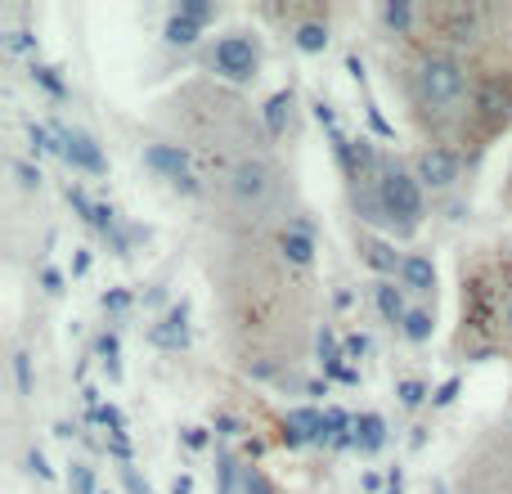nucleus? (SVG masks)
<instances>
[{
  "label": "nucleus",
  "instance_id": "obj_1",
  "mask_svg": "<svg viewBox=\"0 0 512 494\" xmlns=\"http://www.w3.org/2000/svg\"><path fill=\"white\" fill-rule=\"evenodd\" d=\"M207 283L216 292V324L225 351L248 378L301 387V360L315 351V279L279 256L270 230H221L207 252Z\"/></svg>",
  "mask_w": 512,
  "mask_h": 494
},
{
  "label": "nucleus",
  "instance_id": "obj_2",
  "mask_svg": "<svg viewBox=\"0 0 512 494\" xmlns=\"http://www.w3.org/2000/svg\"><path fill=\"white\" fill-rule=\"evenodd\" d=\"M162 117H167V126L176 131V144L194 158L198 176L207 185L225 180L243 162L274 153V140L261 122V108H252L243 99V90L225 86V81L207 77V72L171 90L162 99Z\"/></svg>",
  "mask_w": 512,
  "mask_h": 494
},
{
  "label": "nucleus",
  "instance_id": "obj_3",
  "mask_svg": "<svg viewBox=\"0 0 512 494\" xmlns=\"http://www.w3.org/2000/svg\"><path fill=\"white\" fill-rule=\"evenodd\" d=\"M391 81L400 86L405 113L423 144H459L468 149V117H472V68L463 54L414 36L387 59Z\"/></svg>",
  "mask_w": 512,
  "mask_h": 494
},
{
  "label": "nucleus",
  "instance_id": "obj_4",
  "mask_svg": "<svg viewBox=\"0 0 512 494\" xmlns=\"http://www.w3.org/2000/svg\"><path fill=\"white\" fill-rule=\"evenodd\" d=\"M450 355L459 364H512V239L459 247V324Z\"/></svg>",
  "mask_w": 512,
  "mask_h": 494
},
{
  "label": "nucleus",
  "instance_id": "obj_5",
  "mask_svg": "<svg viewBox=\"0 0 512 494\" xmlns=\"http://www.w3.org/2000/svg\"><path fill=\"white\" fill-rule=\"evenodd\" d=\"M216 212H221L225 230H279L292 221V180L283 171L279 153L252 158L234 167L225 180L212 185Z\"/></svg>",
  "mask_w": 512,
  "mask_h": 494
},
{
  "label": "nucleus",
  "instance_id": "obj_6",
  "mask_svg": "<svg viewBox=\"0 0 512 494\" xmlns=\"http://www.w3.org/2000/svg\"><path fill=\"white\" fill-rule=\"evenodd\" d=\"M454 494H512V418H499L472 441L454 468Z\"/></svg>",
  "mask_w": 512,
  "mask_h": 494
},
{
  "label": "nucleus",
  "instance_id": "obj_7",
  "mask_svg": "<svg viewBox=\"0 0 512 494\" xmlns=\"http://www.w3.org/2000/svg\"><path fill=\"white\" fill-rule=\"evenodd\" d=\"M378 198H382V230H396V239L418 234V225H423V216H427V189L418 185L409 162L382 158Z\"/></svg>",
  "mask_w": 512,
  "mask_h": 494
},
{
  "label": "nucleus",
  "instance_id": "obj_8",
  "mask_svg": "<svg viewBox=\"0 0 512 494\" xmlns=\"http://www.w3.org/2000/svg\"><path fill=\"white\" fill-rule=\"evenodd\" d=\"M203 72L225 86H252L261 77V41L252 32H225L203 50Z\"/></svg>",
  "mask_w": 512,
  "mask_h": 494
},
{
  "label": "nucleus",
  "instance_id": "obj_9",
  "mask_svg": "<svg viewBox=\"0 0 512 494\" xmlns=\"http://www.w3.org/2000/svg\"><path fill=\"white\" fill-rule=\"evenodd\" d=\"M472 158H477V153L459 149V144H418L409 167H414L418 185H423L427 194H445V189H454L463 180V171H468Z\"/></svg>",
  "mask_w": 512,
  "mask_h": 494
},
{
  "label": "nucleus",
  "instance_id": "obj_10",
  "mask_svg": "<svg viewBox=\"0 0 512 494\" xmlns=\"http://www.w3.org/2000/svg\"><path fill=\"white\" fill-rule=\"evenodd\" d=\"M45 122H50L54 140L63 144V162H68V167L86 171V176H108V158L95 144V135H86L81 126H68L63 117H45Z\"/></svg>",
  "mask_w": 512,
  "mask_h": 494
},
{
  "label": "nucleus",
  "instance_id": "obj_11",
  "mask_svg": "<svg viewBox=\"0 0 512 494\" xmlns=\"http://www.w3.org/2000/svg\"><path fill=\"white\" fill-rule=\"evenodd\" d=\"M274 247H279V256L292 265V270H315V221H306V216H292L288 225H279L274 230Z\"/></svg>",
  "mask_w": 512,
  "mask_h": 494
},
{
  "label": "nucleus",
  "instance_id": "obj_12",
  "mask_svg": "<svg viewBox=\"0 0 512 494\" xmlns=\"http://www.w3.org/2000/svg\"><path fill=\"white\" fill-rule=\"evenodd\" d=\"M355 256H360V265L373 270L378 279H400V265H405L396 243L382 239L378 230H355Z\"/></svg>",
  "mask_w": 512,
  "mask_h": 494
},
{
  "label": "nucleus",
  "instance_id": "obj_13",
  "mask_svg": "<svg viewBox=\"0 0 512 494\" xmlns=\"http://www.w3.org/2000/svg\"><path fill=\"white\" fill-rule=\"evenodd\" d=\"M378 23L387 36H396L400 45L414 41L427 23V0H382L378 5Z\"/></svg>",
  "mask_w": 512,
  "mask_h": 494
},
{
  "label": "nucleus",
  "instance_id": "obj_14",
  "mask_svg": "<svg viewBox=\"0 0 512 494\" xmlns=\"http://www.w3.org/2000/svg\"><path fill=\"white\" fill-rule=\"evenodd\" d=\"M144 167L153 171V176H162V180H185V176H194V158H189L185 149H180L176 140H153V144H144Z\"/></svg>",
  "mask_w": 512,
  "mask_h": 494
},
{
  "label": "nucleus",
  "instance_id": "obj_15",
  "mask_svg": "<svg viewBox=\"0 0 512 494\" xmlns=\"http://www.w3.org/2000/svg\"><path fill=\"white\" fill-rule=\"evenodd\" d=\"M319 436H324V409H319V405L288 409V418H283V441H288V450L319 445Z\"/></svg>",
  "mask_w": 512,
  "mask_h": 494
},
{
  "label": "nucleus",
  "instance_id": "obj_16",
  "mask_svg": "<svg viewBox=\"0 0 512 494\" xmlns=\"http://www.w3.org/2000/svg\"><path fill=\"white\" fill-rule=\"evenodd\" d=\"M189 342H194V333H189V301L171 306L167 319H158L149 328V346H158V351H189Z\"/></svg>",
  "mask_w": 512,
  "mask_h": 494
},
{
  "label": "nucleus",
  "instance_id": "obj_17",
  "mask_svg": "<svg viewBox=\"0 0 512 494\" xmlns=\"http://www.w3.org/2000/svg\"><path fill=\"white\" fill-rule=\"evenodd\" d=\"M261 122H265V131H270V140L279 144V140H288L292 131H297V90H274L270 99L261 104Z\"/></svg>",
  "mask_w": 512,
  "mask_h": 494
},
{
  "label": "nucleus",
  "instance_id": "obj_18",
  "mask_svg": "<svg viewBox=\"0 0 512 494\" xmlns=\"http://www.w3.org/2000/svg\"><path fill=\"white\" fill-rule=\"evenodd\" d=\"M400 288L418 292V297H432L436 301V288H441V279H436V261L427 252H409L405 265H400Z\"/></svg>",
  "mask_w": 512,
  "mask_h": 494
},
{
  "label": "nucleus",
  "instance_id": "obj_19",
  "mask_svg": "<svg viewBox=\"0 0 512 494\" xmlns=\"http://www.w3.org/2000/svg\"><path fill=\"white\" fill-rule=\"evenodd\" d=\"M292 50H301V54L328 50V5H319L315 14H306L301 23H292Z\"/></svg>",
  "mask_w": 512,
  "mask_h": 494
},
{
  "label": "nucleus",
  "instance_id": "obj_20",
  "mask_svg": "<svg viewBox=\"0 0 512 494\" xmlns=\"http://www.w3.org/2000/svg\"><path fill=\"white\" fill-rule=\"evenodd\" d=\"M319 445L328 450H355V418L342 405H324V436Z\"/></svg>",
  "mask_w": 512,
  "mask_h": 494
},
{
  "label": "nucleus",
  "instance_id": "obj_21",
  "mask_svg": "<svg viewBox=\"0 0 512 494\" xmlns=\"http://www.w3.org/2000/svg\"><path fill=\"white\" fill-rule=\"evenodd\" d=\"M373 306H378V315L387 319V324H405V315L414 306H409V297H405V288H400L396 279H378L373 283Z\"/></svg>",
  "mask_w": 512,
  "mask_h": 494
},
{
  "label": "nucleus",
  "instance_id": "obj_22",
  "mask_svg": "<svg viewBox=\"0 0 512 494\" xmlns=\"http://www.w3.org/2000/svg\"><path fill=\"white\" fill-rule=\"evenodd\" d=\"M355 450H364V454L387 450V418L382 414H360L355 418Z\"/></svg>",
  "mask_w": 512,
  "mask_h": 494
},
{
  "label": "nucleus",
  "instance_id": "obj_23",
  "mask_svg": "<svg viewBox=\"0 0 512 494\" xmlns=\"http://www.w3.org/2000/svg\"><path fill=\"white\" fill-rule=\"evenodd\" d=\"M400 333H405L409 342H432V333H436V301H418V306L405 315Z\"/></svg>",
  "mask_w": 512,
  "mask_h": 494
},
{
  "label": "nucleus",
  "instance_id": "obj_24",
  "mask_svg": "<svg viewBox=\"0 0 512 494\" xmlns=\"http://www.w3.org/2000/svg\"><path fill=\"white\" fill-rule=\"evenodd\" d=\"M162 36H167L171 50H189V45L203 41V27L189 23V18H180V14H171V18H167V27H162Z\"/></svg>",
  "mask_w": 512,
  "mask_h": 494
},
{
  "label": "nucleus",
  "instance_id": "obj_25",
  "mask_svg": "<svg viewBox=\"0 0 512 494\" xmlns=\"http://www.w3.org/2000/svg\"><path fill=\"white\" fill-rule=\"evenodd\" d=\"M95 351H99V360H104L108 378L122 382L126 378V373H122V337H117V333H99L95 337Z\"/></svg>",
  "mask_w": 512,
  "mask_h": 494
},
{
  "label": "nucleus",
  "instance_id": "obj_26",
  "mask_svg": "<svg viewBox=\"0 0 512 494\" xmlns=\"http://www.w3.org/2000/svg\"><path fill=\"white\" fill-rule=\"evenodd\" d=\"M171 14L189 18V23H198V27H212L216 18H221V5H216V0H180V5H171Z\"/></svg>",
  "mask_w": 512,
  "mask_h": 494
},
{
  "label": "nucleus",
  "instance_id": "obj_27",
  "mask_svg": "<svg viewBox=\"0 0 512 494\" xmlns=\"http://www.w3.org/2000/svg\"><path fill=\"white\" fill-rule=\"evenodd\" d=\"M32 81H36V86H41L50 99H68V95H72L68 81H63V72L50 68V63H32Z\"/></svg>",
  "mask_w": 512,
  "mask_h": 494
},
{
  "label": "nucleus",
  "instance_id": "obj_28",
  "mask_svg": "<svg viewBox=\"0 0 512 494\" xmlns=\"http://www.w3.org/2000/svg\"><path fill=\"white\" fill-rule=\"evenodd\" d=\"M36 50H41V45H36V36L27 32V27H9L5 32V54L9 59H32Z\"/></svg>",
  "mask_w": 512,
  "mask_h": 494
},
{
  "label": "nucleus",
  "instance_id": "obj_29",
  "mask_svg": "<svg viewBox=\"0 0 512 494\" xmlns=\"http://www.w3.org/2000/svg\"><path fill=\"white\" fill-rule=\"evenodd\" d=\"M63 194H68V207H72V212L81 216V225H90V230H95V212H99V203H95V198H90L81 185H68V189H63Z\"/></svg>",
  "mask_w": 512,
  "mask_h": 494
},
{
  "label": "nucleus",
  "instance_id": "obj_30",
  "mask_svg": "<svg viewBox=\"0 0 512 494\" xmlns=\"http://www.w3.org/2000/svg\"><path fill=\"white\" fill-rule=\"evenodd\" d=\"M27 140H32L36 153H54V158H63V144L54 140L50 122H27Z\"/></svg>",
  "mask_w": 512,
  "mask_h": 494
},
{
  "label": "nucleus",
  "instance_id": "obj_31",
  "mask_svg": "<svg viewBox=\"0 0 512 494\" xmlns=\"http://www.w3.org/2000/svg\"><path fill=\"white\" fill-rule=\"evenodd\" d=\"M396 396H400L405 409H423V400H432V391H427V382H418V378H400Z\"/></svg>",
  "mask_w": 512,
  "mask_h": 494
},
{
  "label": "nucleus",
  "instance_id": "obj_32",
  "mask_svg": "<svg viewBox=\"0 0 512 494\" xmlns=\"http://www.w3.org/2000/svg\"><path fill=\"white\" fill-rule=\"evenodd\" d=\"M14 387H18V396H32L36 391V378H32V355L18 346L14 351Z\"/></svg>",
  "mask_w": 512,
  "mask_h": 494
},
{
  "label": "nucleus",
  "instance_id": "obj_33",
  "mask_svg": "<svg viewBox=\"0 0 512 494\" xmlns=\"http://www.w3.org/2000/svg\"><path fill=\"white\" fill-rule=\"evenodd\" d=\"M9 171H14V180H18V189H23V194H36V189H41V167H32V162L27 158H14L9 162Z\"/></svg>",
  "mask_w": 512,
  "mask_h": 494
},
{
  "label": "nucleus",
  "instance_id": "obj_34",
  "mask_svg": "<svg viewBox=\"0 0 512 494\" xmlns=\"http://www.w3.org/2000/svg\"><path fill=\"white\" fill-rule=\"evenodd\" d=\"M315 360H319V364L342 360V346H337V333H333L328 324H319V333H315Z\"/></svg>",
  "mask_w": 512,
  "mask_h": 494
},
{
  "label": "nucleus",
  "instance_id": "obj_35",
  "mask_svg": "<svg viewBox=\"0 0 512 494\" xmlns=\"http://www.w3.org/2000/svg\"><path fill=\"white\" fill-rule=\"evenodd\" d=\"M68 486L72 494H99V481L90 472V463H68Z\"/></svg>",
  "mask_w": 512,
  "mask_h": 494
},
{
  "label": "nucleus",
  "instance_id": "obj_36",
  "mask_svg": "<svg viewBox=\"0 0 512 494\" xmlns=\"http://www.w3.org/2000/svg\"><path fill=\"white\" fill-rule=\"evenodd\" d=\"M324 378L328 382H342V387H360V369H355L351 360H333V364H324Z\"/></svg>",
  "mask_w": 512,
  "mask_h": 494
},
{
  "label": "nucleus",
  "instance_id": "obj_37",
  "mask_svg": "<svg viewBox=\"0 0 512 494\" xmlns=\"http://www.w3.org/2000/svg\"><path fill=\"white\" fill-rule=\"evenodd\" d=\"M364 117H369V131H373V135H378V140H391V135H396V126H391V122H387V117H382V108H378V104H373V99H369V95H364Z\"/></svg>",
  "mask_w": 512,
  "mask_h": 494
},
{
  "label": "nucleus",
  "instance_id": "obj_38",
  "mask_svg": "<svg viewBox=\"0 0 512 494\" xmlns=\"http://www.w3.org/2000/svg\"><path fill=\"white\" fill-rule=\"evenodd\" d=\"M104 450H108V454H113V459H117V463H122V468H126V463H131V459H135V445H131V436H126V432H108Z\"/></svg>",
  "mask_w": 512,
  "mask_h": 494
},
{
  "label": "nucleus",
  "instance_id": "obj_39",
  "mask_svg": "<svg viewBox=\"0 0 512 494\" xmlns=\"http://www.w3.org/2000/svg\"><path fill=\"white\" fill-rule=\"evenodd\" d=\"M459 391H463V378H459V373H454V378H445L441 387L432 391V409H450L454 400H459Z\"/></svg>",
  "mask_w": 512,
  "mask_h": 494
},
{
  "label": "nucleus",
  "instance_id": "obj_40",
  "mask_svg": "<svg viewBox=\"0 0 512 494\" xmlns=\"http://www.w3.org/2000/svg\"><path fill=\"white\" fill-rule=\"evenodd\" d=\"M131 306H135V292L131 288H108L104 292V310H108V315H126Z\"/></svg>",
  "mask_w": 512,
  "mask_h": 494
},
{
  "label": "nucleus",
  "instance_id": "obj_41",
  "mask_svg": "<svg viewBox=\"0 0 512 494\" xmlns=\"http://www.w3.org/2000/svg\"><path fill=\"white\" fill-rule=\"evenodd\" d=\"M90 423L108 427V432H122V409H117V405H95V409H90Z\"/></svg>",
  "mask_w": 512,
  "mask_h": 494
},
{
  "label": "nucleus",
  "instance_id": "obj_42",
  "mask_svg": "<svg viewBox=\"0 0 512 494\" xmlns=\"http://www.w3.org/2000/svg\"><path fill=\"white\" fill-rule=\"evenodd\" d=\"M243 494H274V481L261 468H243Z\"/></svg>",
  "mask_w": 512,
  "mask_h": 494
},
{
  "label": "nucleus",
  "instance_id": "obj_43",
  "mask_svg": "<svg viewBox=\"0 0 512 494\" xmlns=\"http://www.w3.org/2000/svg\"><path fill=\"white\" fill-rule=\"evenodd\" d=\"M315 122L324 126L328 140H333V135H342V131H337V113H333V104H328V99H315Z\"/></svg>",
  "mask_w": 512,
  "mask_h": 494
},
{
  "label": "nucleus",
  "instance_id": "obj_44",
  "mask_svg": "<svg viewBox=\"0 0 512 494\" xmlns=\"http://www.w3.org/2000/svg\"><path fill=\"white\" fill-rule=\"evenodd\" d=\"M342 355H346V360H360V355H369V333H346Z\"/></svg>",
  "mask_w": 512,
  "mask_h": 494
},
{
  "label": "nucleus",
  "instance_id": "obj_45",
  "mask_svg": "<svg viewBox=\"0 0 512 494\" xmlns=\"http://www.w3.org/2000/svg\"><path fill=\"white\" fill-rule=\"evenodd\" d=\"M180 441H185V450H207V427H180Z\"/></svg>",
  "mask_w": 512,
  "mask_h": 494
},
{
  "label": "nucleus",
  "instance_id": "obj_46",
  "mask_svg": "<svg viewBox=\"0 0 512 494\" xmlns=\"http://www.w3.org/2000/svg\"><path fill=\"white\" fill-rule=\"evenodd\" d=\"M27 468H32L41 481H54V468H50V459H45L41 450H27Z\"/></svg>",
  "mask_w": 512,
  "mask_h": 494
},
{
  "label": "nucleus",
  "instance_id": "obj_47",
  "mask_svg": "<svg viewBox=\"0 0 512 494\" xmlns=\"http://www.w3.org/2000/svg\"><path fill=\"white\" fill-rule=\"evenodd\" d=\"M122 481H126V490H131V494H153V490H149V481H144L140 472L131 468V463H126V468H122Z\"/></svg>",
  "mask_w": 512,
  "mask_h": 494
},
{
  "label": "nucleus",
  "instance_id": "obj_48",
  "mask_svg": "<svg viewBox=\"0 0 512 494\" xmlns=\"http://www.w3.org/2000/svg\"><path fill=\"white\" fill-rule=\"evenodd\" d=\"M81 274H90V252H86V247H77V252H72V279H81Z\"/></svg>",
  "mask_w": 512,
  "mask_h": 494
},
{
  "label": "nucleus",
  "instance_id": "obj_49",
  "mask_svg": "<svg viewBox=\"0 0 512 494\" xmlns=\"http://www.w3.org/2000/svg\"><path fill=\"white\" fill-rule=\"evenodd\" d=\"M41 283H45V292H63V274L54 270V265H45L41 270Z\"/></svg>",
  "mask_w": 512,
  "mask_h": 494
},
{
  "label": "nucleus",
  "instance_id": "obj_50",
  "mask_svg": "<svg viewBox=\"0 0 512 494\" xmlns=\"http://www.w3.org/2000/svg\"><path fill=\"white\" fill-rule=\"evenodd\" d=\"M387 494H405V472H400V468L387 472Z\"/></svg>",
  "mask_w": 512,
  "mask_h": 494
},
{
  "label": "nucleus",
  "instance_id": "obj_51",
  "mask_svg": "<svg viewBox=\"0 0 512 494\" xmlns=\"http://www.w3.org/2000/svg\"><path fill=\"white\" fill-rule=\"evenodd\" d=\"M216 432H221V436H234V432H239V418H230V414H216Z\"/></svg>",
  "mask_w": 512,
  "mask_h": 494
},
{
  "label": "nucleus",
  "instance_id": "obj_52",
  "mask_svg": "<svg viewBox=\"0 0 512 494\" xmlns=\"http://www.w3.org/2000/svg\"><path fill=\"white\" fill-rule=\"evenodd\" d=\"M346 72H351V77L364 86V59H360V54H346Z\"/></svg>",
  "mask_w": 512,
  "mask_h": 494
},
{
  "label": "nucleus",
  "instance_id": "obj_53",
  "mask_svg": "<svg viewBox=\"0 0 512 494\" xmlns=\"http://www.w3.org/2000/svg\"><path fill=\"white\" fill-rule=\"evenodd\" d=\"M171 494H194V477H185V472H180V477L171 481Z\"/></svg>",
  "mask_w": 512,
  "mask_h": 494
},
{
  "label": "nucleus",
  "instance_id": "obj_54",
  "mask_svg": "<svg viewBox=\"0 0 512 494\" xmlns=\"http://www.w3.org/2000/svg\"><path fill=\"white\" fill-rule=\"evenodd\" d=\"M306 391H310V396H328V378H306Z\"/></svg>",
  "mask_w": 512,
  "mask_h": 494
},
{
  "label": "nucleus",
  "instance_id": "obj_55",
  "mask_svg": "<svg viewBox=\"0 0 512 494\" xmlns=\"http://www.w3.org/2000/svg\"><path fill=\"white\" fill-rule=\"evenodd\" d=\"M162 297H167V288H149L144 292V306H162Z\"/></svg>",
  "mask_w": 512,
  "mask_h": 494
},
{
  "label": "nucleus",
  "instance_id": "obj_56",
  "mask_svg": "<svg viewBox=\"0 0 512 494\" xmlns=\"http://www.w3.org/2000/svg\"><path fill=\"white\" fill-rule=\"evenodd\" d=\"M333 306H337V310H346V306H351V292L337 288V292H333Z\"/></svg>",
  "mask_w": 512,
  "mask_h": 494
},
{
  "label": "nucleus",
  "instance_id": "obj_57",
  "mask_svg": "<svg viewBox=\"0 0 512 494\" xmlns=\"http://www.w3.org/2000/svg\"><path fill=\"white\" fill-rule=\"evenodd\" d=\"M504 207L512 212V176H508V185H504Z\"/></svg>",
  "mask_w": 512,
  "mask_h": 494
},
{
  "label": "nucleus",
  "instance_id": "obj_58",
  "mask_svg": "<svg viewBox=\"0 0 512 494\" xmlns=\"http://www.w3.org/2000/svg\"><path fill=\"white\" fill-rule=\"evenodd\" d=\"M99 494H108V490H99Z\"/></svg>",
  "mask_w": 512,
  "mask_h": 494
}]
</instances>
